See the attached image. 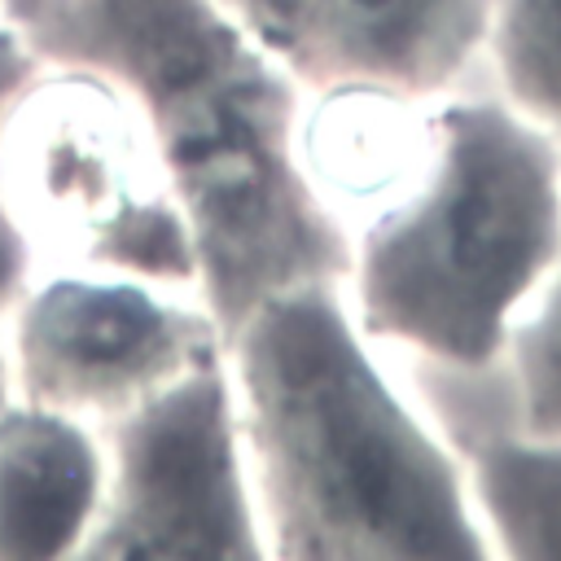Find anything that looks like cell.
Instances as JSON below:
<instances>
[{"instance_id": "52a82bcc", "label": "cell", "mask_w": 561, "mask_h": 561, "mask_svg": "<svg viewBox=\"0 0 561 561\" xmlns=\"http://www.w3.org/2000/svg\"><path fill=\"white\" fill-rule=\"evenodd\" d=\"M298 83L434 101L486 48L495 0H219Z\"/></svg>"}, {"instance_id": "5b68a950", "label": "cell", "mask_w": 561, "mask_h": 561, "mask_svg": "<svg viewBox=\"0 0 561 561\" xmlns=\"http://www.w3.org/2000/svg\"><path fill=\"white\" fill-rule=\"evenodd\" d=\"M96 430L105 482L83 561L267 557L228 351Z\"/></svg>"}, {"instance_id": "8fae6325", "label": "cell", "mask_w": 561, "mask_h": 561, "mask_svg": "<svg viewBox=\"0 0 561 561\" xmlns=\"http://www.w3.org/2000/svg\"><path fill=\"white\" fill-rule=\"evenodd\" d=\"M486 53L500 96L561 140V0H495Z\"/></svg>"}, {"instance_id": "3957f363", "label": "cell", "mask_w": 561, "mask_h": 561, "mask_svg": "<svg viewBox=\"0 0 561 561\" xmlns=\"http://www.w3.org/2000/svg\"><path fill=\"white\" fill-rule=\"evenodd\" d=\"M557 263L561 140L504 96H460L430 105L412 175L351 228L342 289L373 342L478 373Z\"/></svg>"}, {"instance_id": "7a4b0ae2", "label": "cell", "mask_w": 561, "mask_h": 561, "mask_svg": "<svg viewBox=\"0 0 561 561\" xmlns=\"http://www.w3.org/2000/svg\"><path fill=\"white\" fill-rule=\"evenodd\" d=\"M267 557H491L469 469L373 355L337 280L263 298L228 333Z\"/></svg>"}, {"instance_id": "30bf717a", "label": "cell", "mask_w": 561, "mask_h": 561, "mask_svg": "<svg viewBox=\"0 0 561 561\" xmlns=\"http://www.w3.org/2000/svg\"><path fill=\"white\" fill-rule=\"evenodd\" d=\"M491 557L561 561V434H500L465 460Z\"/></svg>"}, {"instance_id": "277c9868", "label": "cell", "mask_w": 561, "mask_h": 561, "mask_svg": "<svg viewBox=\"0 0 561 561\" xmlns=\"http://www.w3.org/2000/svg\"><path fill=\"white\" fill-rule=\"evenodd\" d=\"M0 193L35 263L197 285V245L136 101L83 66H39L0 127Z\"/></svg>"}, {"instance_id": "7c38bea8", "label": "cell", "mask_w": 561, "mask_h": 561, "mask_svg": "<svg viewBox=\"0 0 561 561\" xmlns=\"http://www.w3.org/2000/svg\"><path fill=\"white\" fill-rule=\"evenodd\" d=\"M504 359L517 390V430L561 434V263L522 307Z\"/></svg>"}, {"instance_id": "6da1fadb", "label": "cell", "mask_w": 561, "mask_h": 561, "mask_svg": "<svg viewBox=\"0 0 561 561\" xmlns=\"http://www.w3.org/2000/svg\"><path fill=\"white\" fill-rule=\"evenodd\" d=\"M44 66L114 79L149 123L228 333L272 294L346 285L351 237L298 162L302 83L219 0H0Z\"/></svg>"}, {"instance_id": "5bb4252c", "label": "cell", "mask_w": 561, "mask_h": 561, "mask_svg": "<svg viewBox=\"0 0 561 561\" xmlns=\"http://www.w3.org/2000/svg\"><path fill=\"white\" fill-rule=\"evenodd\" d=\"M13 399V377H9V355L0 351V403Z\"/></svg>"}, {"instance_id": "8992f818", "label": "cell", "mask_w": 561, "mask_h": 561, "mask_svg": "<svg viewBox=\"0 0 561 561\" xmlns=\"http://www.w3.org/2000/svg\"><path fill=\"white\" fill-rule=\"evenodd\" d=\"M4 329L13 394L92 425L228 351L206 302L193 307L171 285L92 267L31 276Z\"/></svg>"}, {"instance_id": "4fadbf2b", "label": "cell", "mask_w": 561, "mask_h": 561, "mask_svg": "<svg viewBox=\"0 0 561 561\" xmlns=\"http://www.w3.org/2000/svg\"><path fill=\"white\" fill-rule=\"evenodd\" d=\"M39 66L44 61L26 48V39L0 18V127H4V114H9L13 96L31 83V75ZM31 276H35V250L26 245V237L13 224L9 206H4V193H0V324L9 320V311L22 298V289L31 285Z\"/></svg>"}, {"instance_id": "ba28073f", "label": "cell", "mask_w": 561, "mask_h": 561, "mask_svg": "<svg viewBox=\"0 0 561 561\" xmlns=\"http://www.w3.org/2000/svg\"><path fill=\"white\" fill-rule=\"evenodd\" d=\"M105 482L101 430L83 416L0 403V561L79 557Z\"/></svg>"}, {"instance_id": "9c48e42d", "label": "cell", "mask_w": 561, "mask_h": 561, "mask_svg": "<svg viewBox=\"0 0 561 561\" xmlns=\"http://www.w3.org/2000/svg\"><path fill=\"white\" fill-rule=\"evenodd\" d=\"M430 136V101L381 88H324L298 114V162L333 219L351 228L416 167Z\"/></svg>"}]
</instances>
